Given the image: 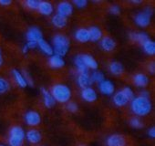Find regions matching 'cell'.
<instances>
[{
    "mask_svg": "<svg viewBox=\"0 0 155 146\" xmlns=\"http://www.w3.org/2000/svg\"><path fill=\"white\" fill-rule=\"evenodd\" d=\"M152 13L153 11L150 8H146L143 11L138 13L134 17L135 24L140 28H147L150 24Z\"/></svg>",
    "mask_w": 155,
    "mask_h": 146,
    "instance_id": "5b68a950",
    "label": "cell"
},
{
    "mask_svg": "<svg viewBox=\"0 0 155 146\" xmlns=\"http://www.w3.org/2000/svg\"><path fill=\"white\" fill-rule=\"evenodd\" d=\"M106 146H127V141L121 134L114 133L109 135L105 141Z\"/></svg>",
    "mask_w": 155,
    "mask_h": 146,
    "instance_id": "52a82bcc",
    "label": "cell"
},
{
    "mask_svg": "<svg viewBox=\"0 0 155 146\" xmlns=\"http://www.w3.org/2000/svg\"><path fill=\"white\" fill-rule=\"evenodd\" d=\"M74 38L77 41H79L81 43H86L90 41V36H89V31L87 28H78L75 31Z\"/></svg>",
    "mask_w": 155,
    "mask_h": 146,
    "instance_id": "ffe728a7",
    "label": "cell"
},
{
    "mask_svg": "<svg viewBox=\"0 0 155 146\" xmlns=\"http://www.w3.org/2000/svg\"><path fill=\"white\" fill-rule=\"evenodd\" d=\"M110 13L112 14V15H114V16L120 15V6H118V5L111 6L110 8Z\"/></svg>",
    "mask_w": 155,
    "mask_h": 146,
    "instance_id": "74e56055",
    "label": "cell"
},
{
    "mask_svg": "<svg viewBox=\"0 0 155 146\" xmlns=\"http://www.w3.org/2000/svg\"><path fill=\"white\" fill-rule=\"evenodd\" d=\"M78 146H86V145H85V144H83V143H81V144H79Z\"/></svg>",
    "mask_w": 155,
    "mask_h": 146,
    "instance_id": "7dc6e473",
    "label": "cell"
},
{
    "mask_svg": "<svg viewBox=\"0 0 155 146\" xmlns=\"http://www.w3.org/2000/svg\"><path fill=\"white\" fill-rule=\"evenodd\" d=\"M0 146H5V145H2V144H0Z\"/></svg>",
    "mask_w": 155,
    "mask_h": 146,
    "instance_id": "c3c4849f",
    "label": "cell"
},
{
    "mask_svg": "<svg viewBox=\"0 0 155 146\" xmlns=\"http://www.w3.org/2000/svg\"><path fill=\"white\" fill-rule=\"evenodd\" d=\"M112 101H113L114 105L117 107H124L129 103L130 101L125 97V95L123 94V92L121 91H119L113 94Z\"/></svg>",
    "mask_w": 155,
    "mask_h": 146,
    "instance_id": "e0dca14e",
    "label": "cell"
},
{
    "mask_svg": "<svg viewBox=\"0 0 155 146\" xmlns=\"http://www.w3.org/2000/svg\"><path fill=\"white\" fill-rule=\"evenodd\" d=\"M74 63H75V66L77 68V70L79 71V73H88L89 69L84 65V63L82 62V60L81 59L79 55L74 58Z\"/></svg>",
    "mask_w": 155,
    "mask_h": 146,
    "instance_id": "f1b7e54d",
    "label": "cell"
},
{
    "mask_svg": "<svg viewBox=\"0 0 155 146\" xmlns=\"http://www.w3.org/2000/svg\"><path fill=\"white\" fill-rule=\"evenodd\" d=\"M130 109L131 111L139 117L147 116L150 114L152 109V104L150 100V98H145L142 96H137L134 97L130 101Z\"/></svg>",
    "mask_w": 155,
    "mask_h": 146,
    "instance_id": "6da1fadb",
    "label": "cell"
},
{
    "mask_svg": "<svg viewBox=\"0 0 155 146\" xmlns=\"http://www.w3.org/2000/svg\"><path fill=\"white\" fill-rule=\"evenodd\" d=\"M50 93L54 100L59 103H67L71 98V90L68 86L61 83H58L52 86Z\"/></svg>",
    "mask_w": 155,
    "mask_h": 146,
    "instance_id": "3957f363",
    "label": "cell"
},
{
    "mask_svg": "<svg viewBox=\"0 0 155 146\" xmlns=\"http://www.w3.org/2000/svg\"><path fill=\"white\" fill-rule=\"evenodd\" d=\"M81 59L82 60V62L84 63V65L87 67V68H91V69H97L99 65H98V62L97 60L91 56V55H89V54H81L79 55Z\"/></svg>",
    "mask_w": 155,
    "mask_h": 146,
    "instance_id": "2e32d148",
    "label": "cell"
},
{
    "mask_svg": "<svg viewBox=\"0 0 155 146\" xmlns=\"http://www.w3.org/2000/svg\"><path fill=\"white\" fill-rule=\"evenodd\" d=\"M91 80L92 82L100 83V82H101L105 79H104V75H103L102 72L98 71V70H95L94 72H92V74L91 75Z\"/></svg>",
    "mask_w": 155,
    "mask_h": 146,
    "instance_id": "f546056e",
    "label": "cell"
},
{
    "mask_svg": "<svg viewBox=\"0 0 155 146\" xmlns=\"http://www.w3.org/2000/svg\"><path fill=\"white\" fill-rule=\"evenodd\" d=\"M131 3H133V4H141V1H135V0H133V1H131Z\"/></svg>",
    "mask_w": 155,
    "mask_h": 146,
    "instance_id": "bcb514c9",
    "label": "cell"
},
{
    "mask_svg": "<svg viewBox=\"0 0 155 146\" xmlns=\"http://www.w3.org/2000/svg\"><path fill=\"white\" fill-rule=\"evenodd\" d=\"M109 70L114 76H120L124 71V68H123V65L120 62L112 61L109 65Z\"/></svg>",
    "mask_w": 155,
    "mask_h": 146,
    "instance_id": "603a6c76",
    "label": "cell"
},
{
    "mask_svg": "<svg viewBox=\"0 0 155 146\" xmlns=\"http://www.w3.org/2000/svg\"><path fill=\"white\" fill-rule=\"evenodd\" d=\"M26 139L31 144H38L42 140V134L37 129H30L26 132Z\"/></svg>",
    "mask_w": 155,
    "mask_h": 146,
    "instance_id": "8fae6325",
    "label": "cell"
},
{
    "mask_svg": "<svg viewBox=\"0 0 155 146\" xmlns=\"http://www.w3.org/2000/svg\"><path fill=\"white\" fill-rule=\"evenodd\" d=\"M12 2L10 0H0V5L3 6V7H8L11 4Z\"/></svg>",
    "mask_w": 155,
    "mask_h": 146,
    "instance_id": "b9f144b4",
    "label": "cell"
},
{
    "mask_svg": "<svg viewBox=\"0 0 155 146\" xmlns=\"http://www.w3.org/2000/svg\"><path fill=\"white\" fill-rule=\"evenodd\" d=\"M73 4L78 8H84L88 5V1L86 0H74Z\"/></svg>",
    "mask_w": 155,
    "mask_h": 146,
    "instance_id": "d590c367",
    "label": "cell"
},
{
    "mask_svg": "<svg viewBox=\"0 0 155 146\" xmlns=\"http://www.w3.org/2000/svg\"><path fill=\"white\" fill-rule=\"evenodd\" d=\"M48 65L52 68H61L65 65V61L62 57H59L58 55L53 54L48 58Z\"/></svg>",
    "mask_w": 155,
    "mask_h": 146,
    "instance_id": "44dd1931",
    "label": "cell"
},
{
    "mask_svg": "<svg viewBox=\"0 0 155 146\" xmlns=\"http://www.w3.org/2000/svg\"><path fill=\"white\" fill-rule=\"evenodd\" d=\"M26 4V7L28 8L29 9H38V4H39V1H37V0H28V1L25 2Z\"/></svg>",
    "mask_w": 155,
    "mask_h": 146,
    "instance_id": "e575fe53",
    "label": "cell"
},
{
    "mask_svg": "<svg viewBox=\"0 0 155 146\" xmlns=\"http://www.w3.org/2000/svg\"><path fill=\"white\" fill-rule=\"evenodd\" d=\"M23 76H24V78H25V80H26L28 85H29L30 87H33V86H34V81H33L32 77L28 74V73L27 71H24V72H23Z\"/></svg>",
    "mask_w": 155,
    "mask_h": 146,
    "instance_id": "8d00e7d4",
    "label": "cell"
},
{
    "mask_svg": "<svg viewBox=\"0 0 155 146\" xmlns=\"http://www.w3.org/2000/svg\"><path fill=\"white\" fill-rule=\"evenodd\" d=\"M41 94H42V98H43V102H44V105L50 109L52 108L55 104H56V101L54 100L53 96L51 95L50 91H48L47 89L45 88H41Z\"/></svg>",
    "mask_w": 155,
    "mask_h": 146,
    "instance_id": "d6986e66",
    "label": "cell"
},
{
    "mask_svg": "<svg viewBox=\"0 0 155 146\" xmlns=\"http://www.w3.org/2000/svg\"><path fill=\"white\" fill-rule=\"evenodd\" d=\"M52 44H53V50L55 55H58L59 57H64L68 54L70 41L68 38L62 34H57L52 38Z\"/></svg>",
    "mask_w": 155,
    "mask_h": 146,
    "instance_id": "7a4b0ae2",
    "label": "cell"
},
{
    "mask_svg": "<svg viewBox=\"0 0 155 146\" xmlns=\"http://www.w3.org/2000/svg\"><path fill=\"white\" fill-rule=\"evenodd\" d=\"M3 64V57H2V53H1V49H0V67Z\"/></svg>",
    "mask_w": 155,
    "mask_h": 146,
    "instance_id": "f6af8a7d",
    "label": "cell"
},
{
    "mask_svg": "<svg viewBox=\"0 0 155 146\" xmlns=\"http://www.w3.org/2000/svg\"><path fill=\"white\" fill-rule=\"evenodd\" d=\"M130 125L134 129H141V128H143V122L139 117H132L130 120Z\"/></svg>",
    "mask_w": 155,
    "mask_h": 146,
    "instance_id": "4dcf8cb0",
    "label": "cell"
},
{
    "mask_svg": "<svg viewBox=\"0 0 155 146\" xmlns=\"http://www.w3.org/2000/svg\"><path fill=\"white\" fill-rule=\"evenodd\" d=\"M150 82L149 77L143 73H137L133 76V83L135 86L139 88H144L146 87Z\"/></svg>",
    "mask_w": 155,
    "mask_h": 146,
    "instance_id": "ac0fdd59",
    "label": "cell"
},
{
    "mask_svg": "<svg viewBox=\"0 0 155 146\" xmlns=\"http://www.w3.org/2000/svg\"><path fill=\"white\" fill-rule=\"evenodd\" d=\"M28 46L27 45H24L23 46V48H22V52L24 53V54H26V53H28Z\"/></svg>",
    "mask_w": 155,
    "mask_h": 146,
    "instance_id": "ee69618b",
    "label": "cell"
},
{
    "mask_svg": "<svg viewBox=\"0 0 155 146\" xmlns=\"http://www.w3.org/2000/svg\"><path fill=\"white\" fill-rule=\"evenodd\" d=\"M100 46L105 52H111L116 48V42L110 37H102L100 40Z\"/></svg>",
    "mask_w": 155,
    "mask_h": 146,
    "instance_id": "7c38bea8",
    "label": "cell"
},
{
    "mask_svg": "<svg viewBox=\"0 0 155 146\" xmlns=\"http://www.w3.org/2000/svg\"><path fill=\"white\" fill-rule=\"evenodd\" d=\"M67 110L69 112L75 113L79 111V106H78V104L75 101H68L67 102Z\"/></svg>",
    "mask_w": 155,
    "mask_h": 146,
    "instance_id": "836d02e7",
    "label": "cell"
},
{
    "mask_svg": "<svg viewBox=\"0 0 155 146\" xmlns=\"http://www.w3.org/2000/svg\"><path fill=\"white\" fill-rule=\"evenodd\" d=\"M28 48V49H34L38 47V43L37 42H33V41H28V43L26 44Z\"/></svg>",
    "mask_w": 155,
    "mask_h": 146,
    "instance_id": "f35d334b",
    "label": "cell"
},
{
    "mask_svg": "<svg viewBox=\"0 0 155 146\" xmlns=\"http://www.w3.org/2000/svg\"><path fill=\"white\" fill-rule=\"evenodd\" d=\"M148 135L150 138H155V128L154 127H151L148 130Z\"/></svg>",
    "mask_w": 155,
    "mask_h": 146,
    "instance_id": "60d3db41",
    "label": "cell"
},
{
    "mask_svg": "<svg viewBox=\"0 0 155 146\" xmlns=\"http://www.w3.org/2000/svg\"><path fill=\"white\" fill-rule=\"evenodd\" d=\"M148 69L150 71V73H151V74H153V73L155 72V64L154 62H150L148 66Z\"/></svg>",
    "mask_w": 155,
    "mask_h": 146,
    "instance_id": "ab89813d",
    "label": "cell"
},
{
    "mask_svg": "<svg viewBox=\"0 0 155 146\" xmlns=\"http://www.w3.org/2000/svg\"><path fill=\"white\" fill-rule=\"evenodd\" d=\"M99 90L101 94L110 96L113 95L115 92V85L110 80H103L101 82L99 83Z\"/></svg>",
    "mask_w": 155,
    "mask_h": 146,
    "instance_id": "ba28073f",
    "label": "cell"
},
{
    "mask_svg": "<svg viewBox=\"0 0 155 146\" xmlns=\"http://www.w3.org/2000/svg\"><path fill=\"white\" fill-rule=\"evenodd\" d=\"M38 11L41 15L48 17V16L52 15V13L54 11V8H53V5L48 1H39L38 7Z\"/></svg>",
    "mask_w": 155,
    "mask_h": 146,
    "instance_id": "9a60e30c",
    "label": "cell"
},
{
    "mask_svg": "<svg viewBox=\"0 0 155 146\" xmlns=\"http://www.w3.org/2000/svg\"><path fill=\"white\" fill-rule=\"evenodd\" d=\"M57 11H58V15L63 16L65 18H68V17L71 16L73 13V6L70 2L62 1L58 5Z\"/></svg>",
    "mask_w": 155,
    "mask_h": 146,
    "instance_id": "9c48e42d",
    "label": "cell"
},
{
    "mask_svg": "<svg viewBox=\"0 0 155 146\" xmlns=\"http://www.w3.org/2000/svg\"><path fill=\"white\" fill-rule=\"evenodd\" d=\"M81 96L87 102H94L98 99V94L96 91L91 87L83 89L81 92Z\"/></svg>",
    "mask_w": 155,
    "mask_h": 146,
    "instance_id": "4fadbf2b",
    "label": "cell"
},
{
    "mask_svg": "<svg viewBox=\"0 0 155 146\" xmlns=\"http://www.w3.org/2000/svg\"><path fill=\"white\" fill-rule=\"evenodd\" d=\"M77 84L82 90L91 87L92 84L91 76L88 73H79V75L77 77Z\"/></svg>",
    "mask_w": 155,
    "mask_h": 146,
    "instance_id": "5bb4252c",
    "label": "cell"
},
{
    "mask_svg": "<svg viewBox=\"0 0 155 146\" xmlns=\"http://www.w3.org/2000/svg\"><path fill=\"white\" fill-rule=\"evenodd\" d=\"M10 89L9 82L4 78H0V94H4Z\"/></svg>",
    "mask_w": 155,
    "mask_h": 146,
    "instance_id": "1f68e13d",
    "label": "cell"
},
{
    "mask_svg": "<svg viewBox=\"0 0 155 146\" xmlns=\"http://www.w3.org/2000/svg\"><path fill=\"white\" fill-rule=\"evenodd\" d=\"M26 139V132L20 126H13L9 130L8 134V144L9 146H23Z\"/></svg>",
    "mask_w": 155,
    "mask_h": 146,
    "instance_id": "277c9868",
    "label": "cell"
},
{
    "mask_svg": "<svg viewBox=\"0 0 155 146\" xmlns=\"http://www.w3.org/2000/svg\"><path fill=\"white\" fill-rule=\"evenodd\" d=\"M12 75H13V78L16 81V83L20 87V88H26L28 87V83L23 76L22 73L18 70V69H13L12 70Z\"/></svg>",
    "mask_w": 155,
    "mask_h": 146,
    "instance_id": "cb8c5ba5",
    "label": "cell"
},
{
    "mask_svg": "<svg viewBox=\"0 0 155 146\" xmlns=\"http://www.w3.org/2000/svg\"><path fill=\"white\" fill-rule=\"evenodd\" d=\"M130 38L132 41L137 42L141 45L145 40L149 39L150 37L147 33H144V32H131L130 33Z\"/></svg>",
    "mask_w": 155,
    "mask_h": 146,
    "instance_id": "d4e9b609",
    "label": "cell"
},
{
    "mask_svg": "<svg viewBox=\"0 0 155 146\" xmlns=\"http://www.w3.org/2000/svg\"><path fill=\"white\" fill-rule=\"evenodd\" d=\"M121 91L123 92V94L125 95V97H126L130 101L134 98V92H133V91H132V89H131L130 87L126 86V87H124V88L121 90Z\"/></svg>",
    "mask_w": 155,
    "mask_h": 146,
    "instance_id": "d6a6232c",
    "label": "cell"
},
{
    "mask_svg": "<svg viewBox=\"0 0 155 146\" xmlns=\"http://www.w3.org/2000/svg\"><path fill=\"white\" fill-rule=\"evenodd\" d=\"M37 146H42V145H37Z\"/></svg>",
    "mask_w": 155,
    "mask_h": 146,
    "instance_id": "681fc988",
    "label": "cell"
},
{
    "mask_svg": "<svg viewBox=\"0 0 155 146\" xmlns=\"http://www.w3.org/2000/svg\"><path fill=\"white\" fill-rule=\"evenodd\" d=\"M140 95L142 97H145V98H150V93L148 91H141Z\"/></svg>",
    "mask_w": 155,
    "mask_h": 146,
    "instance_id": "7bdbcfd3",
    "label": "cell"
},
{
    "mask_svg": "<svg viewBox=\"0 0 155 146\" xmlns=\"http://www.w3.org/2000/svg\"><path fill=\"white\" fill-rule=\"evenodd\" d=\"M90 40L92 42H98L102 38V31L99 27H91L89 29Z\"/></svg>",
    "mask_w": 155,
    "mask_h": 146,
    "instance_id": "7402d4cb",
    "label": "cell"
},
{
    "mask_svg": "<svg viewBox=\"0 0 155 146\" xmlns=\"http://www.w3.org/2000/svg\"><path fill=\"white\" fill-rule=\"evenodd\" d=\"M38 47L39 48V49L46 55L48 56H52L53 53H54V50H53V48L52 46L46 40L44 39H41L38 42Z\"/></svg>",
    "mask_w": 155,
    "mask_h": 146,
    "instance_id": "484cf974",
    "label": "cell"
},
{
    "mask_svg": "<svg viewBox=\"0 0 155 146\" xmlns=\"http://www.w3.org/2000/svg\"><path fill=\"white\" fill-rule=\"evenodd\" d=\"M27 39L28 41L38 42L39 40L43 39V33L38 27H31L27 31Z\"/></svg>",
    "mask_w": 155,
    "mask_h": 146,
    "instance_id": "30bf717a",
    "label": "cell"
},
{
    "mask_svg": "<svg viewBox=\"0 0 155 146\" xmlns=\"http://www.w3.org/2000/svg\"><path fill=\"white\" fill-rule=\"evenodd\" d=\"M24 120L27 125L30 127H36L41 123V115L36 111H28L25 113Z\"/></svg>",
    "mask_w": 155,
    "mask_h": 146,
    "instance_id": "8992f818",
    "label": "cell"
},
{
    "mask_svg": "<svg viewBox=\"0 0 155 146\" xmlns=\"http://www.w3.org/2000/svg\"><path fill=\"white\" fill-rule=\"evenodd\" d=\"M51 22H52L53 26H55L56 28H65L67 26L68 20H67V18H65L63 16H60L58 14H56V15L53 16Z\"/></svg>",
    "mask_w": 155,
    "mask_h": 146,
    "instance_id": "4316f807",
    "label": "cell"
},
{
    "mask_svg": "<svg viewBox=\"0 0 155 146\" xmlns=\"http://www.w3.org/2000/svg\"><path fill=\"white\" fill-rule=\"evenodd\" d=\"M141 47H142V49L144 50V52L147 55L153 56L155 54V43L150 38L145 40L141 44Z\"/></svg>",
    "mask_w": 155,
    "mask_h": 146,
    "instance_id": "83f0119b",
    "label": "cell"
}]
</instances>
